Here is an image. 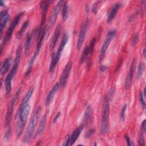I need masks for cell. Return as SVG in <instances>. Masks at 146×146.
I'll list each match as a JSON object with an SVG mask.
<instances>
[{
	"mask_svg": "<svg viewBox=\"0 0 146 146\" xmlns=\"http://www.w3.org/2000/svg\"><path fill=\"white\" fill-rule=\"evenodd\" d=\"M110 115V103L109 100L106 96L104 97L103 103L102 124H101V133L106 135L108 130V118Z\"/></svg>",
	"mask_w": 146,
	"mask_h": 146,
	"instance_id": "6",
	"label": "cell"
},
{
	"mask_svg": "<svg viewBox=\"0 0 146 146\" xmlns=\"http://www.w3.org/2000/svg\"><path fill=\"white\" fill-rule=\"evenodd\" d=\"M22 54V46L20 44L18 46L16 51L15 57L14 59L13 66L11 68L9 73L7 75L5 80V91H6V96H9L12 90V80L13 79L14 76L15 75L19 64L20 63L21 58Z\"/></svg>",
	"mask_w": 146,
	"mask_h": 146,
	"instance_id": "2",
	"label": "cell"
},
{
	"mask_svg": "<svg viewBox=\"0 0 146 146\" xmlns=\"http://www.w3.org/2000/svg\"><path fill=\"white\" fill-rule=\"evenodd\" d=\"M34 87H31L27 91V92L26 94V95H25V96L23 97V98L22 99V102L20 104V106L17 111V113H16V116H18L19 113H21V112L22 111V110L25 108V107L28 104V102L29 101V100L30 99L31 96L33 95V92H34Z\"/></svg>",
	"mask_w": 146,
	"mask_h": 146,
	"instance_id": "16",
	"label": "cell"
},
{
	"mask_svg": "<svg viewBox=\"0 0 146 146\" xmlns=\"http://www.w3.org/2000/svg\"><path fill=\"white\" fill-rule=\"evenodd\" d=\"M95 43H96V38H94L91 40L89 44L84 48L80 59V64H83V63H84L86 60L88 58V57L92 54L94 50Z\"/></svg>",
	"mask_w": 146,
	"mask_h": 146,
	"instance_id": "11",
	"label": "cell"
},
{
	"mask_svg": "<svg viewBox=\"0 0 146 146\" xmlns=\"http://www.w3.org/2000/svg\"><path fill=\"white\" fill-rule=\"evenodd\" d=\"M40 112H41V107L40 106H39L36 108V110L34 113L33 116L29 122L28 127L27 128V130L24 135V137L23 139V142L27 143L31 140L33 134L34 133L35 128L36 124L38 121V120H39V118L40 116Z\"/></svg>",
	"mask_w": 146,
	"mask_h": 146,
	"instance_id": "4",
	"label": "cell"
},
{
	"mask_svg": "<svg viewBox=\"0 0 146 146\" xmlns=\"http://www.w3.org/2000/svg\"><path fill=\"white\" fill-rule=\"evenodd\" d=\"M10 19V16L7 10H3L0 13V31L2 36L3 30L6 28Z\"/></svg>",
	"mask_w": 146,
	"mask_h": 146,
	"instance_id": "14",
	"label": "cell"
},
{
	"mask_svg": "<svg viewBox=\"0 0 146 146\" xmlns=\"http://www.w3.org/2000/svg\"><path fill=\"white\" fill-rule=\"evenodd\" d=\"M72 61H69L68 63L66 64L65 66L62 73L61 74V76L60 77V80H59V84L60 86L62 87H65L66 85L68 76L70 75L71 68L72 67Z\"/></svg>",
	"mask_w": 146,
	"mask_h": 146,
	"instance_id": "12",
	"label": "cell"
},
{
	"mask_svg": "<svg viewBox=\"0 0 146 146\" xmlns=\"http://www.w3.org/2000/svg\"><path fill=\"white\" fill-rule=\"evenodd\" d=\"M91 114V107L90 106H88L86 109L84 115V122H87L89 119Z\"/></svg>",
	"mask_w": 146,
	"mask_h": 146,
	"instance_id": "28",
	"label": "cell"
},
{
	"mask_svg": "<svg viewBox=\"0 0 146 146\" xmlns=\"http://www.w3.org/2000/svg\"><path fill=\"white\" fill-rule=\"evenodd\" d=\"M68 35L67 33H64L62 36L60 43L58 46L57 51L55 53H53L51 56V61L49 67V71L50 72H53L55 69V67L60 60L63 50L67 44L68 40Z\"/></svg>",
	"mask_w": 146,
	"mask_h": 146,
	"instance_id": "3",
	"label": "cell"
},
{
	"mask_svg": "<svg viewBox=\"0 0 146 146\" xmlns=\"http://www.w3.org/2000/svg\"><path fill=\"white\" fill-rule=\"evenodd\" d=\"M31 107L28 104L22 110L18 116V121L16 126V135L19 137L22 133V132L25 127L27 118L30 114Z\"/></svg>",
	"mask_w": 146,
	"mask_h": 146,
	"instance_id": "5",
	"label": "cell"
},
{
	"mask_svg": "<svg viewBox=\"0 0 146 146\" xmlns=\"http://www.w3.org/2000/svg\"><path fill=\"white\" fill-rule=\"evenodd\" d=\"M83 127H84V124H82V125L79 126L78 128H76V129H75V131L72 132V133L70 136V145H72L76 141V140L79 136L82 131L83 130Z\"/></svg>",
	"mask_w": 146,
	"mask_h": 146,
	"instance_id": "21",
	"label": "cell"
},
{
	"mask_svg": "<svg viewBox=\"0 0 146 146\" xmlns=\"http://www.w3.org/2000/svg\"><path fill=\"white\" fill-rule=\"evenodd\" d=\"M62 19L63 21H66L68 17V3L67 1L64 2L63 4V7L62 10Z\"/></svg>",
	"mask_w": 146,
	"mask_h": 146,
	"instance_id": "26",
	"label": "cell"
},
{
	"mask_svg": "<svg viewBox=\"0 0 146 146\" xmlns=\"http://www.w3.org/2000/svg\"><path fill=\"white\" fill-rule=\"evenodd\" d=\"M34 31L29 34L26 38V40L25 42V53L26 56L29 55L30 54V48H31V44L33 39Z\"/></svg>",
	"mask_w": 146,
	"mask_h": 146,
	"instance_id": "22",
	"label": "cell"
},
{
	"mask_svg": "<svg viewBox=\"0 0 146 146\" xmlns=\"http://www.w3.org/2000/svg\"><path fill=\"white\" fill-rule=\"evenodd\" d=\"M23 15V13H19L18 14H17L14 20L13 21L12 23H11L10 25V26L9 27V28L8 29L7 32H6V34L3 38V43L4 44V45L6 44L10 40L11 36H12V34L13 33V31L15 28V27L17 26V25L19 23L20 20H21V18L22 17V16Z\"/></svg>",
	"mask_w": 146,
	"mask_h": 146,
	"instance_id": "10",
	"label": "cell"
},
{
	"mask_svg": "<svg viewBox=\"0 0 146 146\" xmlns=\"http://www.w3.org/2000/svg\"><path fill=\"white\" fill-rule=\"evenodd\" d=\"M99 3H100L99 1H97L96 2L94 5H93V7H92V12L94 13H96L97 10H98V5H99Z\"/></svg>",
	"mask_w": 146,
	"mask_h": 146,
	"instance_id": "36",
	"label": "cell"
},
{
	"mask_svg": "<svg viewBox=\"0 0 146 146\" xmlns=\"http://www.w3.org/2000/svg\"><path fill=\"white\" fill-rule=\"evenodd\" d=\"M29 21H25L23 24L22 25L21 29L18 31V32L17 33V35H16V37L17 39H20L23 35L24 33H25L26 30H27V27H29Z\"/></svg>",
	"mask_w": 146,
	"mask_h": 146,
	"instance_id": "25",
	"label": "cell"
},
{
	"mask_svg": "<svg viewBox=\"0 0 146 146\" xmlns=\"http://www.w3.org/2000/svg\"><path fill=\"white\" fill-rule=\"evenodd\" d=\"M145 48H144V49H143V56H144V58H145Z\"/></svg>",
	"mask_w": 146,
	"mask_h": 146,
	"instance_id": "42",
	"label": "cell"
},
{
	"mask_svg": "<svg viewBox=\"0 0 146 146\" xmlns=\"http://www.w3.org/2000/svg\"><path fill=\"white\" fill-rule=\"evenodd\" d=\"M3 5H5V2L3 1H0V5L2 6Z\"/></svg>",
	"mask_w": 146,
	"mask_h": 146,
	"instance_id": "43",
	"label": "cell"
},
{
	"mask_svg": "<svg viewBox=\"0 0 146 146\" xmlns=\"http://www.w3.org/2000/svg\"><path fill=\"white\" fill-rule=\"evenodd\" d=\"M94 132V129H90L89 130L86 134V137H89L91 135H92V134Z\"/></svg>",
	"mask_w": 146,
	"mask_h": 146,
	"instance_id": "40",
	"label": "cell"
},
{
	"mask_svg": "<svg viewBox=\"0 0 146 146\" xmlns=\"http://www.w3.org/2000/svg\"><path fill=\"white\" fill-rule=\"evenodd\" d=\"M63 3H64V2L63 1H58L57 2V3L55 5V6L54 7V8L52 9V10L51 13V15H50V17L48 18L47 26L46 29V33L47 31H48L55 25V23L56 21V19H57L58 14L60 10V9H61Z\"/></svg>",
	"mask_w": 146,
	"mask_h": 146,
	"instance_id": "8",
	"label": "cell"
},
{
	"mask_svg": "<svg viewBox=\"0 0 146 146\" xmlns=\"http://www.w3.org/2000/svg\"><path fill=\"white\" fill-rule=\"evenodd\" d=\"M59 86H60L59 83L57 82L52 87V89L50 91V92H48V95L47 96V98H46V101H45V104L46 105H48V104H50L52 102L55 95L56 94L57 91L58 90V89L59 88Z\"/></svg>",
	"mask_w": 146,
	"mask_h": 146,
	"instance_id": "19",
	"label": "cell"
},
{
	"mask_svg": "<svg viewBox=\"0 0 146 146\" xmlns=\"http://www.w3.org/2000/svg\"><path fill=\"white\" fill-rule=\"evenodd\" d=\"M63 145H70V135H68L63 144Z\"/></svg>",
	"mask_w": 146,
	"mask_h": 146,
	"instance_id": "38",
	"label": "cell"
},
{
	"mask_svg": "<svg viewBox=\"0 0 146 146\" xmlns=\"http://www.w3.org/2000/svg\"><path fill=\"white\" fill-rule=\"evenodd\" d=\"M122 4L120 2H117L113 4V5L112 6V7L110 9V11H109L108 14V17H107V23H110L113 18L115 17L118 10L121 7Z\"/></svg>",
	"mask_w": 146,
	"mask_h": 146,
	"instance_id": "17",
	"label": "cell"
},
{
	"mask_svg": "<svg viewBox=\"0 0 146 146\" xmlns=\"http://www.w3.org/2000/svg\"><path fill=\"white\" fill-rule=\"evenodd\" d=\"M136 59H134L132 62V63L130 66L129 71L128 72V74H127V76L125 79L124 87L126 89H128L132 83V81L133 77L135 71V69H136Z\"/></svg>",
	"mask_w": 146,
	"mask_h": 146,
	"instance_id": "15",
	"label": "cell"
},
{
	"mask_svg": "<svg viewBox=\"0 0 146 146\" xmlns=\"http://www.w3.org/2000/svg\"><path fill=\"white\" fill-rule=\"evenodd\" d=\"M125 139L127 142V144L128 145H134L133 144H132L131 140H130V138L129 137V136L128 135H125Z\"/></svg>",
	"mask_w": 146,
	"mask_h": 146,
	"instance_id": "37",
	"label": "cell"
},
{
	"mask_svg": "<svg viewBox=\"0 0 146 146\" xmlns=\"http://www.w3.org/2000/svg\"><path fill=\"white\" fill-rule=\"evenodd\" d=\"M39 52H38V51H36L35 50V51L34 52V53L32 55V56H31V59L30 60V62H29V66H28V67H27V70H26V72L25 73V76H27L29 75V74L31 73V71L32 70L33 67L34 66V62L35 60V59L36 58L38 55L39 54Z\"/></svg>",
	"mask_w": 146,
	"mask_h": 146,
	"instance_id": "23",
	"label": "cell"
},
{
	"mask_svg": "<svg viewBox=\"0 0 146 146\" xmlns=\"http://www.w3.org/2000/svg\"><path fill=\"white\" fill-rule=\"evenodd\" d=\"M145 70V64L144 62H140L138 66V71L137 74V79L138 80L140 79L143 76V72Z\"/></svg>",
	"mask_w": 146,
	"mask_h": 146,
	"instance_id": "27",
	"label": "cell"
},
{
	"mask_svg": "<svg viewBox=\"0 0 146 146\" xmlns=\"http://www.w3.org/2000/svg\"><path fill=\"white\" fill-rule=\"evenodd\" d=\"M107 67L106 66H101L100 67V72H104L106 70H107Z\"/></svg>",
	"mask_w": 146,
	"mask_h": 146,
	"instance_id": "41",
	"label": "cell"
},
{
	"mask_svg": "<svg viewBox=\"0 0 146 146\" xmlns=\"http://www.w3.org/2000/svg\"><path fill=\"white\" fill-rule=\"evenodd\" d=\"M60 31H61V25H58L55 29V31L53 34V35L52 36L51 42L50 43L49 48L50 50H52L53 48H54V47L58 41V39L59 38V36L60 35Z\"/></svg>",
	"mask_w": 146,
	"mask_h": 146,
	"instance_id": "18",
	"label": "cell"
},
{
	"mask_svg": "<svg viewBox=\"0 0 146 146\" xmlns=\"http://www.w3.org/2000/svg\"><path fill=\"white\" fill-rule=\"evenodd\" d=\"M143 132L140 130L139 132L138 136H139V143L140 145H145V142H144V136H143Z\"/></svg>",
	"mask_w": 146,
	"mask_h": 146,
	"instance_id": "30",
	"label": "cell"
},
{
	"mask_svg": "<svg viewBox=\"0 0 146 146\" xmlns=\"http://www.w3.org/2000/svg\"><path fill=\"white\" fill-rule=\"evenodd\" d=\"M144 133L146 131V123H145V120H144L141 123V129H140Z\"/></svg>",
	"mask_w": 146,
	"mask_h": 146,
	"instance_id": "35",
	"label": "cell"
},
{
	"mask_svg": "<svg viewBox=\"0 0 146 146\" xmlns=\"http://www.w3.org/2000/svg\"><path fill=\"white\" fill-rule=\"evenodd\" d=\"M127 108V104H124L121 108V112H120V119L122 121H124L125 120V111H126Z\"/></svg>",
	"mask_w": 146,
	"mask_h": 146,
	"instance_id": "29",
	"label": "cell"
},
{
	"mask_svg": "<svg viewBox=\"0 0 146 146\" xmlns=\"http://www.w3.org/2000/svg\"><path fill=\"white\" fill-rule=\"evenodd\" d=\"M116 34V31L115 29H111L108 32V33L106 35V39L102 44V46L101 47V49H100V54H99V62H101L103 60V58H104L107 50L110 44L111 43L112 40L115 36Z\"/></svg>",
	"mask_w": 146,
	"mask_h": 146,
	"instance_id": "7",
	"label": "cell"
},
{
	"mask_svg": "<svg viewBox=\"0 0 146 146\" xmlns=\"http://www.w3.org/2000/svg\"><path fill=\"white\" fill-rule=\"evenodd\" d=\"M138 39H139V34H136L133 37H132V40H131V44L133 46L134 44H135L137 41H138Z\"/></svg>",
	"mask_w": 146,
	"mask_h": 146,
	"instance_id": "33",
	"label": "cell"
},
{
	"mask_svg": "<svg viewBox=\"0 0 146 146\" xmlns=\"http://www.w3.org/2000/svg\"><path fill=\"white\" fill-rule=\"evenodd\" d=\"M11 60H12L11 57L8 56L2 62L1 66V69H0L1 75H3L5 74L9 71L11 66Z\"/></svg>",
	"mask_w": 146,
	"mask_h": 146,
	"instance_id": "20",
	"label": "cell"
},
{
	"mask_svg": "<svg viewBox=\"0 0 146 146\" xmlns=\"http://www.w3.org/2000/svg\"><path fill=\"white\" fill-rule=\"evenodd\" d=\"M21 91V88H19L16 91L15 95L13 96L11 98L9 106L7 107V112H6V119H5V125L8 126L10 123L11 117H12V114H13V108L14 107V105L20 95Z\"/></svg>",
	"mask_w": 146,
	"mask_h": 146,
	"instance_id": "9",
	"label": "cell"
},
{
	"mask_svg": "<svg viewBox=\"0 0 146 146\" xmlns=\"http://www.w3.org/2000/svg\"><path fill=\"white\" fill-rule=\"evenodd\" d=\"M60 116V112H58L55 115V116L54 117V118H53V119H52V123H55L57 121L59 117Z\"/></svg>",
	"mask_w": 146,
	"mask_h": 146,
	"instance_id": "39",
	"label": "cell"
},
{
	"mask_svg": "<svg viewBox=\"0 0 146 146\" xmlns=\"http://www.w3.org/2000/svg\"><path fill=\"white\" fill-rule=\"evenodd\" d=\"M51 2V1H42L40 3V8L42 10V19H41L40 26L38 31V38H37L36 48V51H37L39 52H40V48L43 42V39L46 34V31L45 30L46 15L48 11L49 5Z\"/></svg>",
	"mask_w": 146,
	"mask_h": 146,
	"instance_id": "1",
	"label": "cell"
},
{
	"mask_svg": "<svg viewBox=\"0 0 146 146\" xmlns=\"http://www.w3.org/2000/svg\"><path fill=\"white\" fill-rule=\"evenodd\" d=\"M88 23V20H86L84 22H83L82 25V27L80 28L78 40H77V43H76V47L78 50H80L83 44V41L85 38L86 34L87 32V30Z\"/></svg>",
	"mask_w": 146,
	"mask_h": 146,
	"instance_id": "13",
	"label": "cell"
},
{
	"mask_svg": "<svg viewBox=\"0 0 146 146\" xmlns=\"http://www.w3.org/2000/svg\"><path fill=\"white\" fill-rule=\"evenodd\" d=\"M115 94V88H111L108 93V95H106V97L107 98V99L109 100V101H110L111 100H112L113 96Z\"/></svg>",
	"mask_w": 146,
	"mask_h": 146,
	"instance_id": "32",
	"label": "cell"
},
{
	"mask_svg": "<svg viewBox=\"0 0 146 146\" xmlns=\"http://www.w3.org/2000/svg\"><path fill=\"white\" fill-rule=\"evenodd\" d=\"M46 119H47V113H45L43 116V117L40 120V124L39 125V127L38 128V129H37V131L36 133V135H41L43 133V132L44 131L45 126H46Z\"/></svg>",
	"mask_w": 146,
	"mask_h": 146,
	"instance_id": "24",
	"label": "cell"
},
{
	"mask_svg": "<svg viewBox=\"0 0 146 146\" xmlns=\"http://www.w3.org/2000/svg\"><path fill=\"white\" fill-rule=\"evenodd\" d=\"M139 100H140L141 107H143V109H145L146 104H145V102L144 100V96L143 95V92L141 91L140 92V94H139Z\"/></svg>",
	"mask_w": 146,
	"mask_h": 146,
	"instance_id": "31",
	"label": "cell"
},
{
	"mask_svg": "<svg viewBox=\"0 0 146 146\" xmlns=\"http://www.w3.org/2000/svg\"><path fill=\"white\" fill-rule=\"evenodd\" d=\"M11 127H10L8 129H7V130L6 131V133H5V139H6V140H8L9 138H10V135H11Z\"/></svg>",
	"mask_w": 146,
	"mask_h": 146,
	"instance_id": "34",
	"label": "cell"
}]
</instances>
